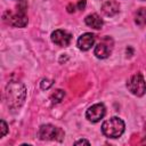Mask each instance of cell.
I'll return each mask as SVG.
<instances>
[{
	"label": "cell",
	"instance_id": "1",
	"mask_svg": "<svg viewBox=\"0 0 146 146\" xmlns=\"http://www.w3.org/2000/svg\"><path fill=\"white\" fill-rule=\"evenodd\" d=\"M26 88L22 82L10 81L5 89V100L10 110H18L25 102Z\"/></svg>",
	"mask_w": 146,
	"mask_h": 146
},
{
	"label": "cell",
	"instance_id": "2",
	"mask_svg": "<svg viewBox=\"0 0 146 146\" xmlns=\"http://www.w3.org/2000/svg\"><path fill=\"white\" fill-rule=\"evenodd\" d=\"M124 122L117 116H113L104 121L102 124V131L108 138H119L124 132Z\"/></svg>",
	"mask_w": 146,
	"mask_h": 146
},
{
	"label": "cell",
	"instance_id": "3",
	"mask_svg": "<svg viewBox=\"0 0 146 146\" xmlns=\"http://www.w3.org/2000/svg\"><path fill=\"white\" fill-rule=\"evenodd\" d=\"M65 133L64 131L58 128L55 127L52 124H43L39 128L38 131V137L41 140H57V141H62L64 138Z\"/></svg>",
	"mask_w": 146,
	"mask_h": 146
},
{
	"label": "cell",
	"instance_id": "4",
	"mask_svg": "<svg viewBox=\"0 0 146 146\" xmlns=\"http://www.w3.org/2000/svg\"><path fill=\"white\" fill-rule=\"evenodd\" d=\"M127 88L129 89V91L137 96V97H141L145 92H146V82L144 80V76L141 73H135L127 82Z\"/></svg>",
	"mask_w": 146,
	"mask_h": 146
},
{
	"label": "cell",
	"instance_id": "5",
	"mask_svg": "<svg viewBox=\"0 0 146 146\" xmlns=\"http://www.w3.org/2000/svg\"><path fill=\"white\" fill-rule=\"evenodd\" d=\"M113 40L110 38V36H105L103 38L96 46H95V50H94V54L97 58H100V59H104V58H107L112 50H113Z\"/></svg>",
	"mask_w": 146,
	"mask_h": 146
},
{
	"label": "cell",
	"instance_id": "6",
	"mask_svg": "<svg viewBox=\"0 0 146 146\" xmlns=\"http://www.w3.org/2000/svg\"><path fill=\"white\" fill-rule=\"evenodd\" d=\"M6 14L8 15V17L3 16V19L10 24L11 26H15V27H25L27 25V16L26 14L24 13V10H19L17 11L16 14H11L10 11H6Z\"/></svg>",
	"mask_w": 146,
	"mask_h": 146
},
{
	"label": "cell",
	"instance_id": "7",
	"mask_svg": "<svg viewBox=\"0 0 146 146\" xmlns=\"http://www.w3.org/2000/svg\"><path fill=\"white\" fill-rule=\"evenodd\" d=\"M105 113H106V108H105L104 104L97 103V104H94L92 106H90V107L87 110V112H86V117H87L90 122L96 123V122L100 121V120L104 117Z\"/></svg>",
	"mask_w": 146,
	"mask_h": 146
},
{
	"label": "cell",
	"instance_id": "8",
	"mask_svg": "<svg viewBox=\"0 0 146 146\" xmlns=\"http://www.w3.org/2000/svg\"><path fill=\"white\" fill-rule=\"evenodd\" d=\"M51 41L59 47H67L72 41V34L65 30H55L51 33Z\"/></svg>",
	"mask_w": 146,
	"mask_h": 146
},
{
	"label": "cell",
	"instance_id": "9",
	"mask_svg": "<svg viewBox=\"0 0 146 146\" xmlns=\"http://www.w3.org/2000/svg\"><path fill=\"white\" fill-rule=\"evenodd\" d=\"M95 39H96V38H95V35H94L92 33H89V32L83 33V34H81V35L79 36V39H78V41H76V46H78V48H79L80 50L87 51V50H89V49L94 46Z\"/></svg>",
	"mask_w": 146,
	"mask_h": 146
},
{
	"label": "cell",
	"instance_id": "10",
	"mask_svg": "<svg viewBox=\"0 0 146 146\" xmlns=\"http://www.w3.org/2000/svg\"><path fill=\"white\" fill-rule=\"evenodd\" d=\"M120 10V5L117 1L115 0H107L103 3L102 6V11L104 15L108 16V17H112V16H115Z\"/></svg>",
	"mask_w": 146,
	"mask_h": 146
},
{
	"label": "cell",
	"instance_id": "11",
	"mask_svg": "<svg viewBox=\"0 0 146 146\" xmlns=\"http://www.w3.org/2000/svg\"><path fill=\"white\" fill-rule=\"evenodd\" d=\"M84 23L89 26V27H92L95 30H99L103 27L104 25V21L97 15V14H90L88 15L86 18H84Z\"/></svg>",
	"mask_w": 146,
	"mask_h": 146
},
{
	"label": "cell",
	"instance_id": "12",
	"mask_svg": "<svg viewBox=\"0 0 146 146\" xmlns=\"http://www.w3.org/2000/svg\"><path fill=\"white\" fill-rule=\"evenodd\" d=\"M135 23L139 26L146 25V8H139L135 13Z\"/></svg>",
	"mask_w": 146,
	"mask_h": 146
},
{
	"label": "cell",
	"instance_id": "13",
	"mask_svg": "<svg viewBox=\"0 0 146 146\" xmlns=\"http://www.w3.org/2000/svg\"><path fill=\"white\" fill-rule=\"evenodd\" d=\"M64 97H65V91L62 89H57L50 95V100L52 104H58L63 100Z\"/></svg>",
	"mask_w": 146,
	"mask_h": 146
},
{
	"label": "cell",
	"instance_id": "14",
	"mask_svg": "<svg viewBox=\"0 0 146 146\" xmlns=\"http://www.w3.org/2000/svg\"><path fill=\"white\" fill-rule=\"evenodd\" d=\"M54 84V81L52 80H49V79H42L41 80V82H40V87H41V89H43V90H47V89H49L51 86Z\"/></svg>",
	"mask_w": 146,
	"mask_h": 146
},
{
	"label": "cell",
	"instance_id": "15",
	"mask_svg": "<svg viewBox=\"0 0 146 146\" xmlns=\"http://www.w3.org/2000/svg\"><path fill=\"white\" fill-rule=\"evenodd\" d=\"M0 129H1L0 138H2V137H5V136L7 135V132H8V125H7V123H6L3 120L0 121Z\"/></svg>",
	"mask_w": 146,
	"mask_h": 146
},
{
	"label": "cell",
	"instance_id": "16",
	"mask_svg": "<svg viewBox=\"0 0 146 146\" xmlns=\"http://www.w3.org/2000/svg\"><path fill=\"white\" fill-rule=\"evenodd\" d=\"M86 5H87L86 0H80V1L78 2L76 7H78V9H79V10H83V9L86 8Z\"/></svg>",
	"mask_w": 146,
	"mask_h": 146
},
{
	"label": "cell",
	"instance_id": "17",
	"mask_svg": "<svg viewBox=\"0 0 146 146\" xmlns=\"http://www.w3.org/2000/svg\"><path fill=\"white\" fill-rule=\"evenodd\" d=\"M74 144H75V145H81V144H86V145H89L90 143H89L88 140H86V139H80V140H76Z\"/></svg>",
	"mask_w": 146,
	"mask_h": 146
},
{
	"label": "cell",
	"instance_id": "18",
	"mask_svg": "<svg viewBox=\"0 0 146 146\" xmlns=\"http://www.w3.org/2000/svg\"><path fill=\"white\" fill-rule=\"evenodd\" d=\"M74 8H75V7H74L72 3H70V5L67 6V11H68V13H74V11H75Z\"/></svg>",
	"mask_w": 146,
	"mask_h": 146
},
{
	"label": "cell",
	"instance_id": "19",
	"mask_svg": "<svg viewBox=\"0 0 146 146\" xmlns=\"http://www.w3.org/2000/svg\"><path fill=\"white\" fill-rule=\"evenodd\" d=\"M145 138H146V125H145Z\"/></svg>",
	"mask_w": 146,
	"mask_h": 146
}]
</instances>
